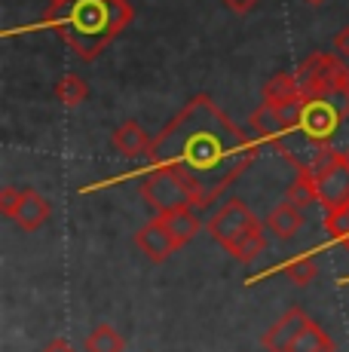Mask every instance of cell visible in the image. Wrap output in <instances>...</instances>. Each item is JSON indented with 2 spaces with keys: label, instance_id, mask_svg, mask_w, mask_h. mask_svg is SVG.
Segmentation results:
<instances>
[{
  "label": "cell",
  "instance_id": "6da1fadb",
  "mask_svg": "<svg viewBox=\"0 0 349 352\" xmlns=\"http://www.w3.org/2000/svg\"><path fill=\"white\" fill-rule=\"evenodd\" d=\"M254 157L258 144L209 96H196L153 138L147 160L178 168L190 187V206L205 208Z\"/></svg>",
  "mask_w": 349,
  "mask_h": 352
},
{
  "label": "cell",
  "instance_id": "7a4b0ae2",
  "mask_svg": "<svg viewBox=\"0 0 349 352\" xmlns=\"http://www.w3.org/2000/svg\"><path fill=\"white\" fill-rule=\"evenodd\" d=\"M132 19L135 10L129 0H71L65 6H49L46 12V22L83 62L102 56Z\"/></svg>",
  "mask_w": 349,
  "mask_h": 352
},
{
  "label": "cell",
  "instance_id": "3957f363",
  "mask_svg": "<svg viewBox=\"0 0 349 352\" xmlns=\"http://www.w3.org/2000/svg\"><path fill=\"white\" fill-rule=\"evenodd\" d=\"M264 227L254 212L245 206L243 199H230L218 208L209 218V233L212 239L224 248L227 254H233L239 263H254L267 248Z\"/></svg>",
  "mask_w": 349,
  "mask_h": 352
},
{
  "label": "cell",
  "instance_id": "277c9868",
  "mask_svg": "<svg viewBox=\"0 0 349 352\" xmlns=\"http://www.w3.org/2000/svg\"><path fill=\"white\" fill-rule=\"evenodd\" d=\"M337 52H313L297 65L294 77L304 98H331L349 89V67Z\"/></svg>",
  "mask_w": 349,
  "mask_h": 352
},
{
  "label": "cell",
  "instance_id": "5b68a950",
  "mask_svg": "<svg viewBox=\"0 0 349 352\" xmlns=\"http://www.w3.org/2000/svg\"><path fill=\"white\" fill-rule=\"evenodd\" d=\"M288 135H300L313 153L319 151L322 144L337 147V141L344 138V111H340L337 96L304 98V104H300V123ZM340 151H344V147H340Z\"/></svg>",
  "mask_w": 349,
  "mask_h": 352
},
{
  "label": "cell",
  "instance_id": "8992f818",
  "mask_svg": "<svg viewBox=\"0 0 349 352\" xmlns=\"http://www.w3.org/2000/svg\"><path fill=\"white\" fill-rule=\"evenodd\" d=\"M141 196H144V202L157 214L190 206V187L181 178L178 168H172V166H153L147 172V178L141 181Z\"/></svg>",
  "mask_w": 349,
  "mask_h": 352
},
{
  "label": "cell",
  "instance_id": "52a82bcc",
  "mask_svg": "<svg viewBox=\"0 0 349 352\" xmlns=\"http://www.w3.org/2000/svg\"><path fill=\"white\" fill-rule=\"evenodd\" d=\"M315 190H319V202L325 206L328 218H337L349 208V160L334 162L322 175H315Z\"/></svg>",
  "mask_w": 349,
  "mask_h": 352
},
{
  "label": "cell",
  "instance_id": "ba28073f",
  "mask_svg": "<svg viewBox=\"0 0 349 352\" xmlns=\"http://www.w3.org/2000/svg\"><path fill=\"white\" fill-rule=\"evenodd\" d=\"M135 242H138L141 252L147 254V261H153V263H166L174 252H178V245H174V239L169 236V230L163 227L159 218H153L150 224L141 227L135 233Z\"/></svg>",
  "mask_w": 349,
  "mask_h": 352
},
{
  "label": "cell",
  "instance_id": "9c48e42d",
  "mask_svg": "<svg viewBox=\"0 0 349 352\" xmlns=\"http://www.w3.org/2000/svg\"><path fill=\"white\" fill-rule=\"evenodd\" d=\"M111 144H113V151H117L120 157H126V160L150 157V151H153V138H147V132L141 129L138 120H126L123 126H117Z\"/></svg>",
  "mask_w": 349,
  "mask_h": 352
},
{
  "label": "cell",
  "instance_id": "30bf717a",
  "mask_svg": "<svg viewBox=\"0 0 349 352\" xmlns=\"http://www.w3.org/2000/svg\"><path fill=\"white\" fill-rule=\"evenodd\" d=\"M159 221H163V227L169 230V236L174 239V245L184 248L190 239H196L199 227H203V221H199L196 208L193 206H181V208H172V212L166 214H157Z\"/></svg>",
  "mask_w": 349,
  "mask_h": 352
},
{
  "label": "cell",
  "instance_id": "8fae6325",
  "mask_svg": "<svg viewBox=\"0 0 349 352\" xmlns=\"http://www.w3.org/2000/svg\"><path fill=\"white\" fill-rule=\"evenodd\" d=\"M267 230H270L273 236H279V239H294V236L304 230L306 224V214L300 206H294V202H279L276 208H273L270 214H267Z\"/></svg>",
  "mask_w": 349,
  "mask_h": 352
},
{
  "label": "cell",
  "instance_id": "7c38bea8",
  "mask_svg": "<svg viewBox=\"0 0 349 352\" xmlns=\"http://www.w3.org/2000/svg\"><path fill=\"white\" fill-rule=\"evenodd\" d=\"M49 214H52V206L43 199L37 190H25V199H22V206H19V212H16V227L19 230H25V233H34V230H40L49 221Z\"/></svg>",
  "mask_w": 349,
  "mask_h": 352
},
{
  "label": "cell",
  "instance_id": "4fadbf2b",
  "mask_svg": "<svg viewBox=\"0 0 349 352\" xmlns=\"http://www.w3.org/2000/svg\"><path fill=\"white\" fill-rule=\"evenodd\" d=\"M279 352H337V346H334L331 334L310 319Z\"/></svg>",
  "mask_w": 349,
  "mask_h": 352
},
{
  "label": "cell",
  "instance_id": "5bb4252c",
  "mask_svg": "<svg viewBox=\"0 0 349 352\" xmlns=\"http://www.w3.org/2000/svg\"><path fill=\"white\" fill-rule=\"evenodd\" d=\"M306 322H310V316H306L300 307L288 309V313L282 316V319H279V322L273 324V328L264 334V349H267V352H279V349L285 346L288 340H291L294 334H297L300 328H304Z\"/></svg>",
  "mask_w": 349,
  "mask_h": 352
},
{
  "label": "cell",
  "instance_id": "9a60e30c",
  "mask_svg": "<svg viewBox=\"0 0 349 352\" xmlns=\"http://www.w3.org/2000/svg\"><path fill=\"white\" fill-rule=\"evenodd\" d=\"M300 98L304 96H300V83L294 74H276V77H270L264 83V101L273 107H285Z\"/></svg>",
  "mask_w": 349,
  "mask_h": 352
},
{
  "label": "cell",
  "instance_id": "2e32d148",
  "mask_svg": "<svg viewBox=\"0 0 349 352\" xmlns=\"http://www.w3.org/2000/svg\"><path fill=\"white\" fill-rule=\"evenodd\" d=\"M251 129L258 132V138L279 141L282 135H285V129H282V117H279V107H273V104H267V101H264V104L251 113Z\"/></svg>",
  "mask_w": 349,
  "mask_h": 352
},
{
  "label": "cell",
  "instance_id": "e0dca14e",
  "mask_svg": "<svg viewBox=\"0 0 349 352\" xmlns=\"http://www.w3.org/2000/svg\"><path fill=\"white\" fill-rule=\"evenodd\" d=\"M52 92H56V98L62 101L65 107H77L89 98V86H86V80L77 77V74H62V77L56 80V89Z\"/></svg>",
  "mask_w": 349,
  "mask_h": 352
},
{
  "label": "cell",
  "instance_id": "ac0fdd59",
  "mask_svg": "<svg viewBox=\"0 0 349 352\" xmlns=\"http://www.w3.org/2000/svg\"><path fill=\"white\" fill-rule=\"evenodd\" d=\"M126 340L120 331H113L111 324H98L95 331H89V337L83 340V352H123Z\"/></svg>",
  "mask_w": 349,
  "mask_h": 352
},
{
  "label": "cell",
  "instance_id": "d6986e66",
  "mask_svg": "<svg viewBox=\"0 0 349 352\" xmlns=\"http://www.w3.org/2000/svg\"><path fill=\"white\" fill-rule=\"evenodd\" d=\"M279 273L288 276L294 285H310L315 279V273H319V261H315V254H297V257L282 263Z\"/></svg>",
  "mask_w": 349,
  "mask_h": 352
},
{
  "label": "cell",
  "instance_id": "ffe728a7",
  "mask_svg": "<svg viewBox=\"0 0 349 352\" xmlns=\"http://www.w3.org/2000/svg\"><path fill=\"white\" fill-rule=\"evenodd\" d=\"M285 199L294 202V206H300V208L313 206V202L319 199V190H315V175L310 172V168H300V175L294 178V184L285 190Z\"/></svg>",
  "mask_w": 349,
  "mask_h": 352
},
{
  "label": "cell",
  "instance_id": "44dd1931",
  "mask_svg": "<svg viewBox=\"0 0 349 352\" xmlns=\"http://www.w3.org/2000/svg\"><path fill=\"white\" fill-rule=\"evenodd\" d=\"M22 199H25V190H19V187H3V190H0V212H3L6 218H16Z\"/></svg>",
  "mask_w": 349,
  "mask_h": 352
},
{
  "label": "cell",
  "instance_id": "7402d4cb",
  "mask_svg": "<svg viewBox=\"0 0 349 352\" xmlns=\"http://www.w3.org/2000/svg\"><path fill=\"white\" fill-rule=\"evenodd\" d=\"M328 227H331V233L337 236L340 242H346L349 245V208L344 214H337V218H328Z\"/></svg>",
  "mask_w": 349,
  "mask_h": 352
},
{
  "label": "cell",
  "instance_id": "603a6c76",
  "mask_svg": "<svg viewBox=\"0 0 349 352\" xmlns=\"http://www.w3.org/2000/svg\"><path fill=\"white\" fill-rule=\"evenodd\" d=\"M331 46H334V52H337L340 58H349V25L334 34V43Z\"/></svg>",
  "mask_w": 349,
  "mask_h": 352
},
{
  "label": "cell",
  "instance_id": "cb8c5ba5",
  "mask_svg": "<svg viewBox=\"0 0 349 352\" xmlns=\"http://www.w3.org/2000/svg\"><path fill=\"white\" fill-rule=\"evenodd\" d=\"M258 3L260 0H224V6L227 10H233V12H251Z\"/></svg>",
  "mask_w": 349,
  "mask_h": 352
},
{
  "label": "cell",
  "instance_id": "d4e9b609",
  "mask_svg": "<svg viewBox=\"0 0 349 352\" xmlns=\"http://www.w3.org/2000/svg\"><path fill=\"white\" fill-rule=\"evenodd\" d=\"M40 352H77V349H74L68 340H52L49 346H46V349H40Z\"/></svg>",
  "mask_w": 349,
  "mask_h": 352
},
{
  "label": "cell",
  "instance_id": "484cf974",
  "mask_svg": "<svg viewBox=\"0 0 349 352\" xmlns=\"http://www.w3.org/2000/svg\"><path fill=\"white\" fill-rule=\"evenodd\" d=\"M304 3H310V6H322V3H328V0H304Z\"/></svg>",
  "mask_w": 349,
  "mask_h": 352
},
{
  "label": "cell",
  "instance_id": "4316f807",
  "mask_svg": "<svg viewBox=\"0 0 349 352\" xmlns=\"http://www.w3.org/2000/svg\"><path fill=\"white\" fill-rule=\"evenodd\" d=\"M65 3H71V0H49V6H65Z\"/></svg>",
  "mask_w": 349,
  "mask_h": 352
},
{
  "label": "cell",
  "instance_id": "83f0119b",
  "mask_svg": "<svg viewBox=\"0 0 349 352\" xmlns=\"http://www.w3.org/2000/svg\"><path fill=\"white\" fill-rule=\"evenodd\" d=\"M344 153H346V160H349V147H346V151H344Z\"/></svg>",
  "mask_w": 349,
  "mask_h": 352
}]
</instances>
